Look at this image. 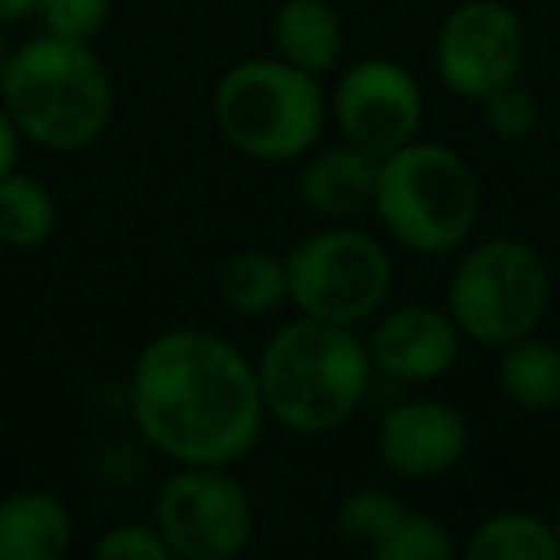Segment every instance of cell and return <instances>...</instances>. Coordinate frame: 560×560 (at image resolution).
Segmentation results:
<instances>
[{
	"label": "cell",
	"instance_id": "obj_1",
	"mask_svg": "<svg viewBox=\"0 0 560 560\" xmlns=\"http://www.w3.org/2000/svg\"><path fill=\"white\" fill-rule=\"evenodd\" d=\"M127 407L142 442L173 465H238L269 422L254 358L203 327H170L142 342Z\"/></svg>",
	"mask_w": 560,
	"mask_h": 560
},
{
	"label": "cell",
	"instance_id": "obj_2",
	"mask_svg": "<svg viewBox=\"0 0 560 560\" xmlns=\"http://www.w3.org/2000/svg\"><path fill=\"white\" fill-rule=\"evenodd\" d=\"M269 422L304 438L342 430L373 388V358L358 327L323 319L280 323L254 358Z\"/></svg>",
	"mask_w": 560,
	"mask_h": 560
},
{
	"label": "cell",
	"instance_id": "obj_3",
	"mask_svg": "<svg viewBox=\"0 0 560 560\" xmlns=\"http://www.w3.org/2000/svg\"><path fill=\"white\" fill-rule=\"evenodd\" d=\"M0 104L24 142L50 154H78L108 135L116 85L93 43L39 32L9 50Z\"/></svg>",
	"mask_w": 560,
	"mask_h": 560
},
{
	"label": "cell",
	"instance_id": "obj_4",
	"mask_svg": "<svg viewBox=\"0 0 560 560\" xmlns=\"http://www.w3.org/2000/svg\"><path fill=\"white\" fill-rule=\"evenodd\" d=\"M483 192L472 162L434 139H411L376 165L373 215L415 257H445L472 242Z\"/></svg>",
	"mask_w": 560,
	"mask_h": 560
},
{
	"label": "cell",
	"instance_id": "obj_5",
	"mask_svg": "<svg viewBox=\"0 0 560 560\" xmlns=\"http://www.w3.org/2000/svg\"><path fill=\"white\" fill-rule=\"evenodd\" d=\"M211 119L231 150L249 162H300L323 142L330 104L319 78L277 55L242 58L211 93Z\"/></svg>",
	"mask_w": 560,
	"mask_h": 560
},
{
	"label": "cell",
	"instance_id": "obj_6",
	"mask_svg": "<svg viewBox=\"0 0 560 560\" xmlns=\"http://www.w3.org/2000/svg\"><path fill=\"white\" fill-rule=\"evenodd\" d=\"M552 304V269L534 242L518 234H491L465 242L445 284V312L465 342L503 350L537 335Z\"/></svg>",
	"mask_w": 560,
	"mask_h": 560
},
{
	"label": "cell",
	"instance_id": "obj_7",
	"mask_svg": "<svg viewBox=\"0 0 560 560\" xmlns=\"http://www.w3.org/2000/svg\"><path fill=\"white\" fill-rule=\"evenodd\" d=\"M289 307L296 315L338 327H365L384 312L396 284V261L373 231L353 223H327L304 234L284 254Z\"/></svg>",
	"mask_w": 560,
	"mask_h": 560
},
{
	"label": "cell",
	"instance_id": "obj_8",
	"mask_svg": "<svg viewBox=\"0 0 560 560\" xmlns=\"http://www.w3.org/2000/svg\"><path fill=\"white\" fill-rule=\"evenodd\" d=\"M150 522L173 560H234L254 541V503L215 465H177L158 488Z\"/></svg>",
	"mask_w": 560,
	"mask_h": 560
},
{
	"label": "cell",
	"instance_id": "obj_9",
	"mask_svg": "<svg viewBox=\"0 0 560 560\" xmlns=\"http://www.w3.org/2000/svg\"><path fill=\"white\" fill-rule=\"evenodd\" d=\"M526 24L506 0H460L442 16L434 35V73L457 101H488L522 81L526 70Z\"/></svg>",
	"mask_w": 560,
	"mask_h": 560
},
{
	"label": "cell",
	"instance_id": "obj_10",
	"mask_svg": "<svg viewBox=\"0 0 560 560\" xmlns=\"http://www.w3.org/2000/svg\"><path fill=\"white\" fill-rule=\"evenodd\" d=\"M327 104L342 139L358 142L361 150L376 158L419 139L422 124H427L422 81L415 78L411 66L384 55L358 58V62L346 66Z\"/></svg>",
	"mask_w": 560,
	"mask_h": 560
},
{
	"label": "cell",
	"instance_id": "obj_11",
	"mask_svg": "<svg viewBox=\"0 0 560 560\" xmlns=\"http://www.w3.org/2000/svg\"><path fill=\"white\" fill-rule=\"evenodd\" d=\"M468 422L445 399L415 396L396 404L376 427V457L396 480L430 483L450 476L468 453Z\"/></svg>",
	"mask_w": 560,
	"mask_h": 560
},
{
	"label": "cell",
	"instance_id": "obj_12",
	"mask_svg": "<svg viewBox=\"0 0 560 560\" xmlns=\"http://www.w3.org/2000/svg\"><path fill=\"white\" fill-rule=\"evenodd\" d=\"M365 342L376 373L411 388L445 381L465 350V335L445 312V304L438 307L419 300L376 315V327Z\"/></svg>",
	"mask_w": 560,
	"mask_h": 560
},
{
	"label": "cell",
	"instance_id": "obj_13",
	"mask_svg": "<svg viewBox=\"0 0 560 560\" xmlns=\"http://www.w3.org/2000/svg\"><path fill=\"white\" fill-rule=\"evenodd\" d=\"M376 165L381 158L361 150L358 142H330L315 147L300 158L296 200L307 215L319 223H353L365 211H373Z\"/></svg>",
	"mask_w": 560,
	"mask_h": 560
},
{
	"label": "cell",
	"instance_id": "obj_14",
	"mask_svg": "<svg viewBox=\"0 0 560 560\" xmlns=\"http://www.w3.org/2000/svg\"><path fill=\"white\" fill-rule=\"evenodd\" d=\"M73 511L50 488L0 495V560H62L73 549Z\"/></svg>",
	"mask_w": 560,
	"mask_h": 560
},
{
	"label": "cell",
	"instance_id": "obj_15",
	"mask_svg": "<svg viewBox=\"0 0 560 560\" xmlns=\"http://www.w3.org/2000/svg\"><path fill=\"white\" fill-rule=\"evenodd\" d=\"M272 55L312 78H327L342 66L346 24L330 0H280L269 16Z\"/></svg>",
	"mask_w": 560,
	"mask_h": 560
},
{
	"label": "cell",
	"instance_id": "obj_16",
	"mask_svg": "<svg viewBox=\"0 0 560 560\" xmlns=\"http://www.w3.org/2000/svg\"><path fill=\"white\" fill-rule=\"evenodd\" d=\"M219 304L238 319H272L280 307H289V265L284 254L265 246L234 249L215 272Z\"/></svg>",
	"mask_w": 560,
	"mask_h": 560
},
{
	"label": "cell",
	"instance_id": "obj_17",
	"mask_svg": "<svg viewBox=\"0 0 560 560\" xmlns=\"http://www.w3.org/2000/svg\"><path fill=\"white\" fill-rule=\"evenodd\" d=\"M499 396L526 415L560 411V346L541 335H526L518 342L495 350Z\"/></svg>",
	"mask_w": 560,
	"mask_h": 560
},
{
	"label": "cell",
	"instance_id": "obj_18",
	"mask_svg": "<svg viewBox=\"0 0 560 560\" xmlns=\"http://www.w3.org/2000/svg\"><path fill=\"white\" fill-rule=\"evenodd\" d=\"M468 560H560L557 529L552 518H541L537 511H495L480 518L460 545Z\"/></svg>",
	"mask_w": 560,
	"mask_h": 560
},
{
	"label": "cell",
	"instance_id": "obj_19",
	"mask_svg": "<svg viewBox=\"0 0 560 560\" xmlns=\"http://www.w3.org/2000/svg\"><path fill=\"white\" fill-rule=\"evenodd\" d=\"M58 226V200L47 180L24 170L0 177V246L9 249H39L50 242Z\"/></svg>",
	"mask_w": 560,
	"mask_h": 560
},
{
	"label": "cell",
	"instance_id": "obj_20",
	"mask_svg": "<svg viewBox=\"0 0 560 560\" xmlns=\"http://www.w3.org/2000/svg\"><path fill=\"white\" fill-rule=\"evenodd\" d=\"M411 514V506L388 488H376V483H361V488L346 491L335 506V529L342 541L358 545L365 552H376L392 534H396L399 522Z\"/></svg>",
	"mask_w": 560,
	"mask_h": 560
},
{
	"label": "cell",
	"instance_id": "obj_21",
	"mask_svg": "<svg viewBox=\"0 0 560 560\" xmlns=\"http://www.w3.org/2000/svg\"><path fill=\"white\" fill-rule=\"evenodd\" d=\"M460 552L453 529L427 511H411L396 534L373 552L376 560H453Z\"/></svg>",
	"mask_w": 560,
	"mask_h": 560
},
{
	"label": "cell",
	"instance_id": "obj_22",
	"mask_svg": "<svg viewBox=\"0 0 560 560\" xmlns=\"http://www.w3.org/2000/svg\"><path fill=\"white\" fill-rule=\"evenodd\" d=\"M480 119L483 131L495 142H506V147H518V142H529L541 127V104L529 93L522 81L491 93L488 101H480Z\"/></svg>",
	"mask_w": 560,
	"mask_h": 560
},
{
	"label": "cell",
	"instance_id": "obj_23",
	"mask_svg": "<svg viewBox=\"0 0 560 560\" xmlns=\"http://www.w3.org/2000/svg\"><path fill=\"white\" fill-rule=\"evenodd\" d=\"M116 0H43L39 32L62 35V39L93 43L108 27Z\"/></svg>",
	"mask_w": 560,
	"mask_h": 560
},
{
	"label": "cell",
	"instance_id": "obj_24",
	"mask_svg": "<svg viewBox=\"0 0 560 560\" xmlns=\"http://www.w3.org/2000/svg\"><path fill=\"white\" fill-rule=\"evenodd\" d=\"M93 552L101 560H173L154 522H112Z\"/></svg>",
	"mask_w": 560,
	"mask_h": 560
},
{
	"label": "cell",
	"instance_id": "obj_25",
	"mask_svg": "<svg viewBox=\"0 0 560 560\" xmlns=\"http://www.w3.org/2000/svg\"><path fill=\"white\" fill-rule=\"evenodd\" d=\"M20 154H24V135L12 124L4 104H0V177H9L12 170H20Z\"/></svg>",
	"mask_w": 560,
	"mask_h": 560
},
{
	"label": "cell",
	"instance_id": "obj_26",
	"mask_svg": "<svg viewBox=\"0 0 560 560\" xmlns=\"http://www.w3.org/2000/svg\"><path fill=\"white\" fill-rule=\"evenodd\" d=\"M43 0H0V27H20L39 20Z\"/></svg>",
	"mask_w": 560,
	"mask_h": 560
},
{
	"label": "cell",
	"instance_id": "obj_27",
	"mask_svg": "<svg viewBox=\"0 0 560 560\" xmlns=\"http://www.w3.org/2000/svg\"><path fill=\"white\" fill-rule=\"evenodd\" d=\"M4 32H9V27H0V73H4V62H9V39H4Z\"/></svg>",
	"mask_w": 560,
	"mask_h": 560
},
{
	"label": "cell",
	"instance_id": "obj_28",
	"mask_svg": "<svg viewBox=\"0 0 560 560\" xmlns=\"http://www.w3.org/2000/svg\"><path fill=\"white\" fill-rule=\"evenodd\" d=\"M552 529H557V545H560V511H557V518H552Z\"/></svg>",
	"mask_w": 560,
	"mask_h": 560
}]
</instances>
